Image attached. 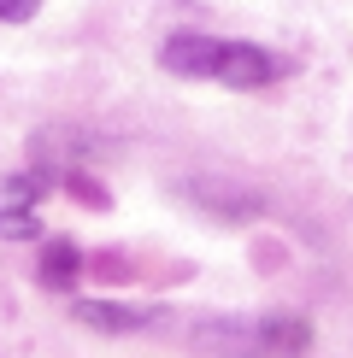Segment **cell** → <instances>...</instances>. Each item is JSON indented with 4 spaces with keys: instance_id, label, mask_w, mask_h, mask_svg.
Segmentation results:
<instances>
[{
    "instance_id": "ba28073f",
    "label": "cell",
    "mask_w": 353,
    "mask_h": 358,
    "mask_svg": "<svg viewBox=\"0 0 353 358\" xmlns=\"http://www.w3.org/2000/svg\"><path fill=\"white\" fill-rule=\"evenodd\" d=\"M183 194H195L200 206H218V217H254V212H259L254 194H235V188H224V182H188Z\"/></svg>"
},
{
    "instance_id": "3957f363",
    "label": "cell",
    "mask_w": 353,
    "mask_h": 358,
    "mask_svg": "<svg viewBox=\"0 0 353 358\" xmlns=\"http://www.w3.org/2000/svg\"><path fill=\"white\" fill-rule=\"evenodd\" d=\"M218 53H224V41L212 36H171L159 48V65L171 77H218Z\"/></svg>"
},
{
    "instance_id": "5b68a950",
    "label": "cell",
    "mask_w": 353,
    "mask_h": 358,
    "mask_svg": "<svg viewBox=\"0 0 353 358\" xmlns=\"http://www.w3.org/2000/svg\"><path fill=\"white\" fill-rule=\"evenodd\" d=\"M71 317L88 323V329H100V335H136L147 329V323L159 317L153 306H112V300H77L71 306Z\"/></svg>"
},
{
    "instance_id": "6da1fadb",
    "label": "cell",
    "mask_w": 353,
    "mask_h": 358,
    "mask_svg": "<svg viewBox=\"0 0 353 358\" xmlns=\"http://www.w3.org/2000/svg\"><path fill=\"white\" fill-rule=\"evenodd\" d=\"M41 194H48V182H41L36 171H6L0 176V241H36L41 235Z\"/></svg>"
},
{
    "instance_id": "9c48e42d",
    "label": "cell",
    "mask_w": 353,
    "mask_h": 358,
    "mask_svg": "<svg viewBox=\"0 0 353 358\" xmlns=\"http://www.w3.org/2000/svg\"><path fill=\"white\" fill-rule=\"evenodd\" d=\"M41 0H0V24H29Z\"/></svg>"
},
{
    "instance_id": "52a82bcc",
    "label": "cell",
    "mask_w": 353,
    "mask_h": 358,
    "mask_svg": "<svg viewBox=\"0 0 353 358\" xmlns=\"http://www.w3.org/2000/svg\"><path fill=\"white\" fill-rule=\"evenodd\" d=\"M36 276H41V288H71V282L83 276V247L77 241H48Z\"/></svg>"
},
{
    "instance_id": "277c9868",
    "label": "cell",
    "mask_w": 353,
    "mask_h": 358,
    "mask_svg": "<svg viewBox=\"0 0 353 358\" xmlns=\"http://www.w3.org/2000/svg\"><path fill=\"white\" fill-rule=\"evenodd\" d=\"M277 77V59L254 48V41H224V53H218V83H230V88H259V83H271Z\"/></svg>"
},
{
    "instance_id": "7a4b0ae2",
    "label": "cell",
    "mask_w": 353,
    "mask_h": 358,
    "mask_svg": "<svg viewBox=\"0 0 353 358\" xmlns=\"http://www.w3.org/2000/svg\"><path fill=\"white\" fill-rule=\"evenodd\" d=\"M195 352H212V358H265L259 347V323H242V317H206L195 323Z\"/></svg>"
},
{
    "instance_id": "8992f818",
    "label": "cell",
    "mask_w": 353,
    "mask_h": 358,
    "mask_svg": "<svg viewBox=\"0 0 353 358\" xmlns=\"http://www.w3.org/2000/svg\"><path fill=\"white\" fill-rule=\"evenodd\" d=\"M259 347H265V358H300L306 347H312V323H306V317H289V311L259 317Z\"/></svg>"
}]
</instances>
